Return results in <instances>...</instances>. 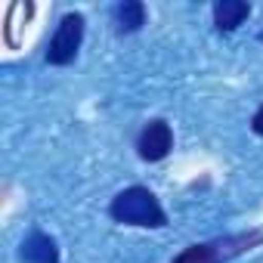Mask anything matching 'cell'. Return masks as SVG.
Returning <instances> with one entry per match:
<instances>
[{
    "mask_svg": "<svg viewBox=\"0 0 263 263\" xmlns=\"http://www.w3.org/2000/svg\"><path fill=\"white\" fill-rule=\"evenodd\" d=\"M108 214L118 220V223H127V226H146V229H161L167 223L164 217V208L158 204V198L143 189V186H130L124 192H118L111 198V208Z\"/></svg>",
    "mask_w": 263,
    "mask_h": 263,
    "instance_id": "1",
    "label": "cell"
},
{
    "mask_svg": "<svg viewBox=\"0 0 263 263\" xmlns=\"http://www.w3.org/2000/svg\"><path fill=\"white\" fill-rule=\"evenodd\" d=\"M81 41H84V16L81 13H68L62 16L50 47H47V62L50 65H68L74 62L78 50H81Z\"/></svg>",
    "mask_w": 263,
    "mask_h": 263,
    "instance_id": "2",
    "label": "cell"
},
{
    "mask_svg": "<svg viewBox=\"0 0 263 263\" xmlns=\"http://www.w3.org/2000/svg\"><path fill=\"white\" fill-rule=\"evenodd\" d=\"M260 238H263L260 232H251V235H235V238H223V241L192 245V248H186L174 263H223L226 257L241 254L245 248H251V245H254V241H260Z\"/></svg>",
    "mask_w": 263,
    "mask_h": 263,
    "instance_id": "3",
    "label": "cell"
},
{
    "mask_svg": "<svg viewBox=\"0 0 263 263\" xmlns=\"http://www.w3.org/2000/svg\"><path fill=\"white\" fill-rule=\"evenodd\" d=\"M174 149V134H171V127L164 121H149L143 127V134L137 140V152L143 161H161L167 158V152Z\"/></svg>",
    "mask_w": 263,
    "mask_h": 263,
    "instance_id": "4",
    "label": "cell"
},
{
    "mask_svg": "<svg viewBox=\"0 0 263 263\" xmlns=\"http://www.w3.org/2000/svg\"><path fill=\"white\" fill-rule=\"evenodd\" d=\"M22 260L25 263H59V248L50 235L44 232H31L22 241Z\"/></svg>",
    "mask_w": 263,
    "mask_h": 263,
    "instance_id": "5",
    "label": "cell"
},
{
    "mask_svg": "<svg viewBox=\"0 0 263 263\" xmlns=\"http://www.w3.org/2000/svg\"><path fill=\"white\" fill-rule=\"evenodd\" d=\"M248 16H251V7L245 4V0H217L214 4V22H217L220 31L238 28Z\"/></svg>",
    "mask_w": 263,
    "mask_h": 263,
    "instance_id": "6",
    "label": "cell"
},
{
    "mask_svg": "<svg viewBox=\"0 0 263 263\" xmlns=\"http://www.w3.org/2000/svg\"><path fill=\"white\" fill-rule=\"evenodd\" d=\"M115 25L121 34H134L146 25V7L140 0H124V4L115 7Z\"/></svg>",
    "mask_w": 263,
    "mask_h": 263,
    "instance_id": "7",
    "label": "cell"
},
{
    "mask_svg": "<svg viewBox=\"0 0 263 263\" xmlns=\"http://www.w3.org/2000/svg\"><path fill=\"white\" fill-rule=\"evenodd\" d=\"M251 127H254V134H257V137H263V105L254 111V121H251Z\"/></svg>",
    "mask_w": 263,
    "mask_h": 263,
    "instance_id": "8",
    "label": "cell"
}]
</instances>
